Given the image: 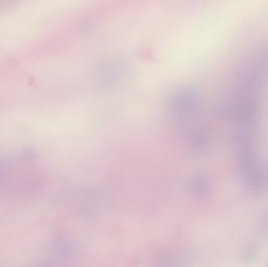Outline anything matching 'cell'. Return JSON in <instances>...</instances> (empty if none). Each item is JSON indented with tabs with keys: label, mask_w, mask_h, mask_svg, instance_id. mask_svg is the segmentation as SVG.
<instances>
[{
	"label": "cell",
	"mask_w": 268,
	"mask_h": 267,
	"mask_svg": "<svg viewBox=\"0 0 268 267\" xmlns=\"http://www.w3.org/2000/svg\"><path fill=\"white\" fill-rule=\"evenodd\" d=\"M6 172V167L2 162H0V177Z\"/></svg>",
	"instance_id": "cell-1"
}]
</instances>
